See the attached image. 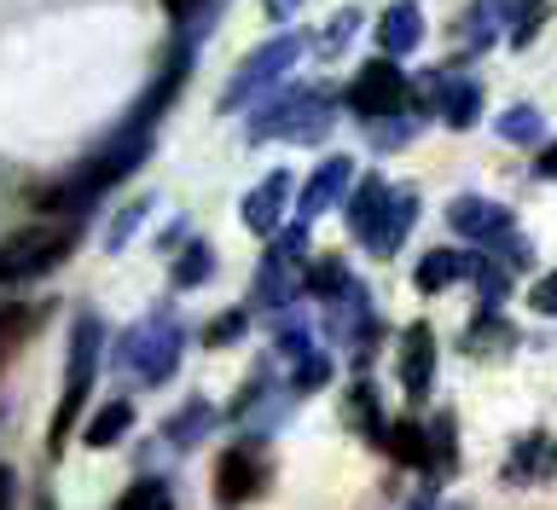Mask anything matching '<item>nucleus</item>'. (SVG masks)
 <instances>
[{
    "instance_id": "obj_28",
    "label": "nucleus",
    "mask_w": 557,
    "mask_h": 510,
    "mask_svg": "<svg viewBox=\"0 0 557 510\" xmlns=\"http://www.w3.org/2000/svg\"><path fill=\"white\" fill-rule=\"evenodd\" d=\"M325 377H331V360L325 354H296V377H290V389L296 395H313V389H325Z\"/></svg>"
},
{
    "instance_id": "obj_24",
    "label": "nucleus",
    "mask_w": 557,
    "mask_h": 510,
    "mask_svg": "<svg viewBox=\"0 0 557 510\" xmlns=\"http://www.w3.org/2000/svg\"><path fill=\"white\" fill-rule=\"evenodd\" d=\"M111 510H174V494H169L163 476H139Z\"/></svg>"
},
{
    "instance_id": "obj_9",
    "label": "nucleus",
    "mask_w": 557,
    "mask_h": 510,
    "mask_svg": "<svg viewBox=\"0 0 557 510\" xmlns=\"http://www.w3.org/2000/svg\"><path fill=\"white\" fill-rule=\"evenodd\" d=\"M348 186H355V163H348V157H325V163L308 174L302 198H296V221H302V226H308V221H320Z\"/></svg>"
},
{
    "instance_id": "obj_21",
    "label": "nucleus",
    "mask_w": 557,
    "mask_h": 510,
    "mask_svg": "<svg viewBox=\"0 0 557 510\" xmlns=\"http://www.w3.org/2000/svg\"><path fill=\"white\" fill-rule=\"evenodd\" d=\"M511 343H517V337H511V325H505L499 313H482V320L465 331V354H482V360H487V354H505Z\"/></svg>"
},
{
    "instance_id": "obj_34",
    "label": "nucleus",
    "mask_w": 557,
    "mask_h": 510,
    "mask_svg": "<svg viewBox=\"0 0 557 510\" xmlns=\"http://www.w3.org/2000/svg\"><path fill=\"white\" fill-rule=\"evenodd\" d=\"M534 174H540V181H557V146H540V157H534Z\"/></svg>"
},
{
    "instance_id": "obj_18",
    "label": "nucleus",
    "mask_w": 557,
    "mask_h": 510,
    "mask_svg": "<svg viewBox=\"0 0 557 510\" xmlns=\"http://www.w3.org/2000/svg\"><path fill=\"white\" fill-rule=\"evenodd\" d=\"M546 459H557V447L546 441V435H529V441H522L511 459H505V482L511 487H522V482H540V476H552L546 470Z\"/></svg>"
},
{
    "instance_id": "obj_17",
    "label": "nucleus",
    "mask_w": 557,
    "mask_h": 510,
    "mask_svg": "<svg viewBox=\"0 0 557 510\" xmlns=\"http://www.w3.org/2000/svg\"><path fill=\"white\" fill-rule=\"evenodd\" d=\"M383 203H389V181L366 174V181L355 186V198H348V226H355V238H360V244L372 238V226H377V215H383Z\"/></svg>"
},
{
    "instance_id": "obj_12",
    "label": "nucleus",
    "mask_w": 557,
    "mask_h": 510,
    "mask_svg": "<svg viewBox=\"0 0 557 510\" xmlns=\"http://www.w3.org/2000/svg\"><path fill=\"white\" fill-rule=\"evenodd\" d=\"M430 87V104H435V116L447 122V128H470V122L482 116V87L476 82H465V76H424Z\"/></svg>"
},
{
    "instance_id": "obj_20",
    "label": "nucleus",
    "mask_w": 557,
    "mask_h": 510,
    "mask_svg": "<svg viewBox=\"0 0 557 510\" xmlns=\"http://www.w3.org/2000/svg\"><path fill=\"white\" fill-rule=\"evenodd\" d=\"M128 424H134V407H128V400H104L99 418L82 430V441H87V447H116L122 435H128Z\"/></svg>"
},
{
    "instance_id": "obj_23",
    "label": "nucleus",
    "mask_w": 557,
    "mask_h": 510,
    "mask_svg": "<svg viewBox=\"0 0 557 510\" xmlns=\"http://www.w3.org/2000/svg\"><path fill=\"white\" fill-rule=\"evenodd\" d=\"M348 424H355L366 441H383V412H377L372 383H355V395H348Z\"/></svg>"
},
{
    "instance_id": "obj_31",
    "label": "nucleus",
    "mask_w": 557,
    "mask_h": 510,
    "mask_svg": "<svg viewBox=\"0 0 557 510\" xmlns=\"http://www.w3.org/2000/svg\"><path fill=\"white\" fill-rule=\"evenodd\" d=\"M29 325H35V313H29V308H7V313H0V360H7V348L24 337Z\"/></svg>"
},
{
    "instance_id": "obj_8",
    "label": "nucleus",
    "mask_w": 557,
    "mask_h": 510,
    "mask_svg": "<svg viewBox=\"0 0 557 510\" xmlns=\"http://www.w3.org/2000/svg\"><path fill=\"white\" fill-rule=\"evenodd\" d=\"M256 494H268V459H261V447L256 441L226 447L221 464H215V499L226 510H238V505H250Z\"/></svg>"
},
{
    "instance_id": "obj_5",
    "label": "nucleus",
    "mask_w": 557,
    "mask_h": 510,
    "mask_svg": "<svg viewBox=\"0 0 557 510\" xmlns=\"http://www.w3.org/2000/svg\"><path fill=\"white\" fill-rule=\"evenodd\" d=\"M296 52H302V41L296 35H273L268 47H256L250 59H244L233 70V82H226V94H221V111H238L244 99H256V94H268V87L285 76V70L296 64Z\"/></svg>"
},
{
    "instance_id": "obj_15",
    "label": "nucleus",
    "mask_w": 557,
    "mask_h": 510,
    "mask_svg": "<svg viewBox=\"0 0 557 510\" xmlns=\"http://www.w3.org/2000/svg\"><path fill=\"white\" fill-rule=\"evenodd\" d=\"M377 41H383V59H400V52H412L424 41V12H418V0H395V7L377 17Z\"/></svg>"
},
{
    "instance_id": "obj_29",
    "label": "nucleus",
    "mask_w": 557,
    "mask_h": 510,
    "mask_svg": "<svg viewBox=\"0 0 557 510\" xmlns=\"http://www.w3.org/2000/svg\"><path fill=\"white\" fill-rule=\"evenodd\" d=\"M244 320H250V313H244V308H233V313H221V320H209V331H203V343H209V348H226V343H238V337H244Z\"/></svg>"
},
{
    "instance_id": "obj_4",
    "label": "nucleus",
    "mask_w": 557,
    "mask_h": 510,
    "mask_svg": "<svg viewBox=\"0 0 557 510\" xmlns=\"http://www.w3.org/2000/svg\"><path fill=\"white\" fill-rule=\"evenodd\" d=\"M174 360H181V331H174V320H146L116 343V365H128L139 383H163L174 372Z\"/></svg>"
},
{
    "instance_id": "obj_10",
    "label": "nucleus",
    "mask_w": 557,
    "mask_h": 510,
    "mask_svg": "<svg viewBox=\"0 0 557 510\" xmlns=\"http://www.w3.org/2000/svg\"><path fill=\"white\" fill-rule=\"evenodd\" d=\"M447 221H453V233H459V238L487 244V250L511 238V215H505L499 203H487V198H459V203L447 209Z\"/></svg>"
},
{
    "instance_id": "obj_7",
    "label": "nucleus",
    "mask_w": 557,
    "mask_h": 510,
    "mask_svg": "<svg viewBox=\"0 0 557 510\" xmlns=\"http://www.w3.org/2000/svg\"><path fill=\"white\" fill-rule=\"evenodd\" d=\"M412 99V82L400 76V64L395 59H372V64H360V76L348 82V104L366 116V122H377V116H400V104Z\"/></svg>"
},
{
    "instance_id": "obj_30",
    "label": "nucleus",
    "mask_w": 557,
    "mask_h": 510,
    "mask_svg": "<svg viewBox=\"0 0 557 510\" xmlns=\"http://www.w3.org/2000/svg\"><path fill=\"white\" fill-rule=\"evenodd\" d=\"M355 29H360V12H355V7H343V12L325 24V41H320V52H343V47H348V35H355Z\"/></svg>"
},
{
    "instance_id": "obj_19",
    "label": "nucleus",
    "mask_w": 557,
    "mask_h": 510,
    "mask_svg": "<svg viewBox=\"0 0 557 510\" xmlns=\"http://www.w3.org/2000/svg\"><path fill=\"white\" fill-rule=\"evenodd\" d=\"M383 447H389L407 470H424V459H430V435H424V424H418V418H400V424L383 430Z\"/></svg>"
},
{
    "instance_id": "obj_6",
    "label": "nucleus",
    "mask_w": 557,
    "mask_h": 510,
    "mask_svg": "<svg viewBox=\"0 0 557 510\" xmlns=\"http://www.w3.org/2000/svg\"><path fill=\"white\" fill-rule=\"evenodd\" d=\"M302 238H308L302 221H296L290 233H273V250L256 273V302L261 308H285L290 296L302 290Z\"/></svg>"
},
{
    "instance_id": "obj_2",
    "label": "nucleus",
    "mask_w": 557,
    "mask_h": 510,
    "mask_svg": "<svg viewBox=\"0 0 557 510\" xmlns=\"http://www.w3.org/2000/svg\"><path fill=\"white\" fill-rule=\"evenodd\" d=\"M76 250V226H59V221H35L24 233H12L0 244V285H24V278H41L52 273L59 261Z\"/></svg>"
},
{
    "instance_id": "obj_11",
    "label": "nucleus",
    "mask_w": 557,
    "mask_h": 510,
    "mask_svg": "<svg viewBox=\"0 0 557 510\" xmlns=\"http://www.w3.org/2000/svg\"><path fill=\"white\" fill-rule=\"evenodd\" d=\"M400 389L407 400H424L430 395V377H435V331L430 325H407L400 331Z\"/></svg>"
},
{
    "instance_id": "obj_3",
    "label": "nucleus",
    "mask_w": 557,
    "mask_h": 510,
    "mask_svg": "<svg viewBox=\"0 0 557 510\" xmlns=\"http://www.w3.org/2000/svg\"><path fill=\"white\" fill-rule=\"evenodd\" d=\"M325 128H331V99L325 94H278V99H268L250 116V139H256V146H261V139H273V134L320 139Z\"/></svg>"
},
{
    "instance_id": "obj_26",
    "label": "nucleus",
    "mask_w": 557,
    "mask_h": 510,
    "mask_svg": "<svg viewBox=\"0 0 557 510\" xmlns=\"http://www.w3.org/2000/svg\"><path fill=\"white\" fill-rule=\"evenodd\" d=\"M209 418H215V412H209V400H186V412L169 424V441L174 447H198V435L209 430Z\"/></svg>"
},
{
    "instance_id": "obj_27",
    "label": "nucleus",
    "mask_w": 557,
    "mask_h": 510,
    "mask_svg": "<svg viewBox=\"0 0 557 510\" xmlns=\"http://www.w3.org/2000/svg\"><path fill=\"white\" fill-rule=\"evenodd\" d=\"M540 128H546V122H540L534 104H511V111L499 116V134L511 139V146H529V139H540Z\"/></svg>"
},
{
    "instance_id": "obj_35",
    "label": "nucleus",
    "mask_w": 557,
    "mask_h": 510,
    "mask_svg": "<svg viewBox=\"0 0 557 510\" xmlns=\"http://www.w3.org/2000/svg\"><path fill=\"white\" fill-rule=\"evenodd\" d=\"M17 505V487H12V470L0 464V510H12Z\"/></svg>"
},
{
    "instance_id": "obj_36",
    "label": "nucleus",
    "mask_w": 557,
    "mask_h": 510,
    "mask_svg": "<svg viewBox=\"0 0 557 510\" xmlns=\"http://www.w3.org/2000/svg\"><path fill=\"white\" fill-rule=\"evenodd\" d=\"M261 7H268V17H290L296 7H302V0H261Z\"/></svg>"
},
{
    "instance_id": "obj_25",
    "label": "nucleus",
    "mask_w": 557,
    "mask_h": 510,
    "mask_svg": "<svg viewBox=\"0 0 557 510\" xmlns=\"http://www.w3.org/2000/svg\"><path fill=\"white\" fill-rule=\"evenodd\" d=\"M209 268H215V250H209L203 238H198V244H186V250H181V261H174V285H181V290L203 285V278H209Z\"/></svg>"
},
{
    "instance_id": "obj_14",
    "label": "nucleus",
    "mask_w": 557,
    "mask_h": 510,
    "mask_svg": "<svg viewBox=\"0 0 557 510\" xmlns=\"http://www.w3.org/2000/svg\"><path fill=\"white\" fill-rule=\"evenodd\" d=\"M412 215H418V198H412V191H395V186H389V203H383V215H377V226H372V238H366V250H372V256H395L400 238L412 233Z\"/></svg>"
},
{
    "instance_id": "obj_1",
    "label": "nucleus",
    "mask_w": 557,
    "mask_h": 510,
    "mask_svg": "<svg viewBox=\"0 0 557 510\" xmlns=\"http://www.w3.org/2000/svg\"><path fill=\"white\" fill-rule=\"evenodd\" d=\"M99 343H104L99 320H94V313H82V320H76V331H70L64 395H59V412H52V430H47V447H52V452H64V447H70V430H76V412H82L87 389H94V372H99Z\"/></svg>"
},
{
    "instance_id": "obj_32",
    "label": "nucleus",
    "mask_w": 557,
    "mask_h": 510,
    "mask_svg": "<svg viewBox=\"0 0 557 510\" xmlns=\"http://www.w3.org/2000/svg\"><path fill=\"white\" fill-rule=\"evenodd\" d=\"M372 139L383 151H395V146H407L412 139V122H395V116H377V128H372Z\"/></svg>"
},
{
    "instance_id": "obj_33",
    "label": "nucleus",
    "mask_w": 557,
    "mask_h": 510,
    "mask_svg": "<svg viewBox=\"0 0 557 510\" xmlns=\"http://www.w3.org/2000/svg\"><path fill=\"white\" fill-rule=\"evenodd\" d=\"M529 308L546 313V320H557V273H546V278H540V285L529 290Z\"/></svg>"
},
{
    "instance_id": "obj_22",
    "label": "nucleus",
    "mask_w": 557,
    "mask_h": 510,
    "mask_svg": "<svg viewBox=\"0 0 557 510\" xmlns=\"http://www.w3.org/2000/svg\"><path fill=\"white\" fill-rule=\"evenodd\" d=\"M302 290H313L320 302H337V296L348 290V268L337 256H320L313 268H302Z\"/></svg>"
},
{
    "instance_id": "obj_13",
    "label": "nucleus",
    "mask_w": 557,
    "mask_h": 510,
    "mask_svg": "<svg viewBox=\"0 0 557 510\" xmlns=\"http://www.w3.org/2000/svg\"><path fill=\"white\" fill-rule=\"evenodd\" d=\"M285 203H290V174L273 169L268 181H261L250 198H244V226H250L256 238H273L278 221H285Z\"/></svg>"
},
{
    "instance_id": "obj_16",
    "label": "nucleus",
    "mask_w": 557,
    "mask_h": 510,
    "mask_svg": "<svg viewBox=\"0 0 557 510\" xmlns=\"http://www.w3.org/2000/svg\"><path fill=\"white\" fill-rule=\"evenodd\" d=\"M470 261L476 256H465V250H430L424 261H418V290L435 296V290L459 285V278H470Z\"/></svg>"
}]
</instances>
